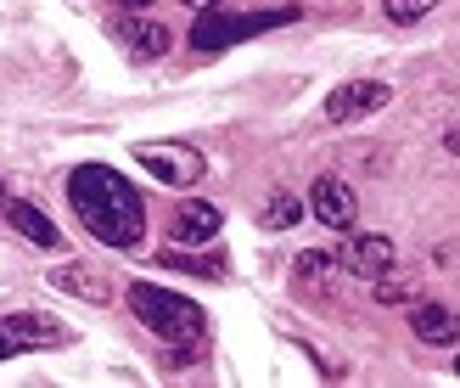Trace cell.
I'll use <instances>...</instances> for the list:
<instances>
[{
	"label": "cell",
	"mask_w": 460,
	"mask_h": 388,
	"mask_svg": "<svg viewBox=\"0 0 460 388\" xmlns=\"http://www.w3.org/2000/svg\"><path fill=\"white\" fill-rule=\"evenodd\" d=\"M67 203H74L79 225L96 242L124 248V254H135V248L146 242V203H141V192H135L119 169L79 164L74 175H67Z\"/></svg>",
	"instance_id": "1"
},
{
	"label": "cell",
	"mask_w": 460,
	"mask_h": 388,
	"mask_svg": "<svg viewBox=\"0 0 460 388\" xmlns=\"http://www.w3.org/2000/svg\"><path fill=\"white\" fill-rule=\"evenodd\" d=\"M124 299H129V310H135V321H141L152 338L174 344V349H197L202 332H208L202 310L186 299V293H169V287H157V282H129Z\"/></svg>",
	"instance_id": "2"
},
{
	"label": "cell",
	"mask_w": 460,
	"mask_h": 388,
	"mask_svg": "<svg viewBox=\"0 0 460 388\" xmlns=\"http://www.w3.org/2000/svg\"><path fill=\"white\" fill-rule=\"evenodd\" d=\"M281 23H297L292 6H270V12H208L191 23V45L197 51H230L242 40H259V34H275Z\"/></svg>",
	"instance_id": "3"
},
{
	"label": "cell",
	"mask_w": 460,
	"mask_h": 388,
	"mask_svg": "<svg viewBox=\"0 0 460 388\" xmlns=\"http://www.w3.org/2000/svg\"><path fill=\"white\" fill-rule=\"evenodd\" d=\"M135 164H141L157 186H180V192L208 175V158L197 147H186V141H141L135 147Z\"/></svg>",
	"instance_id": "4"
},
{
	"label": "cell",
	"mask_w": 460,
	"mask_h": 388,
	"mask_svg": "<svg viewBox=\"0 0 460 388\" xmlns=\"http://www.w3.org/2000/svg\"><path fill=\"white\" fill-rule=\"evenodd\" d=\"M387 102H394V85L387 79H342L320 113H326V124H359L371 113H382Z\"/></svg>",
	"instance_id": "5"
},
{
	"label": "cell",
	"mask_w": 460,
	"mask_h": 388,
	"mask_svg": "<svg viewBox=\"0 0 460 388\" xmlns=\"http://www.w3.org/2000/svg\"><path fill=\"white\" fill-rule=\"evenodd\" d=\"M309 214L326 225V231H354L359 197H354V186H349L342 175H320L314 186H309Z\"/></svg>",
	"instance_id": "6"
},
{
	"label": "cell",
	"mask_w": 460,
	"mask_h": 388,
	"mask_svg": "<svg viewBox=\"0 0 460 388\" xmlns=\"http://www.w3.org/2000/svg\"><path fill=\"white\" fill-rule=\"evenodd\" d=\"M107 29H112V40H119L135 62H152V57H164V51H169V29H164V23H152V17L129 12V6L112 12V17H107Z\"/></svg>",
	"instance_id": "7"
},
{
	"label": "cell",
	"mask_w": 460,
	"mask_h": 388,
	"mask_svg": "<svg viewBox=\"0 0 460 388\" xmlns=\"http://www.w3.org/2000/svg\"><path fill=\"white\" fill-rule=\"evenodd\" d=\"M332 254H337V270H349L359 282H376V276L394 270V237L365 231V237H349L342 248H332Z\"/></svg>",
	"instance_id": "8"
},
{
	"label": "cell",
	"mask_w": 460,
	"mask_h": 388,
	"mask_svg": "<svg viewBox=\"0 0 460 388\" xmlns=\"http://www.w3.org/2000/svg\"><path fill=\"white\" fill-rule=\"evenodd\" d=\"M0 338H6V355H22V349H62L74 332L51 315H0Z\"/></svg>",
	"instance_id": "9"
},
{
	"label": "cell",
	"mask_w": 460,
	"mask_h": 388,
	"mask_svg": "<svg viewBox=\"0 0 460 388\" xmlns=\"http://www.w3.org/2000/svg\"><path fill=\"white\" fill-rule=\"evenodd\" d=\"M219 225H225V214L214 203H180L169 220V237H174V248H197V242H214Z\"/></svg>",
	"instance_id": "10"
},
{
	"label": "cell",
	"mask_w": 460,
	"mask_h": 388,
	"mask_svg": "<svg viewBox=\"0 0 460 388\" xmlns=\"http://www.w3.org/2000/svg\"><path fill=\"white\" fill-rule=\"evenodd\" d=\"M410 332L427 349H455L460 344V315L449 304H410Z\"/></svg>",
	"instance_id": "11"
},
{
	"label": "cell",
	"mask_w": 460,
	"mask_h": 388,
	"mask_svg": "<svg viewBox=\"0 0 460 388\" xmlns=\"http://www.w3.org/2000/svg\"><path fill=\"white\" fill-rule=\"evenodd\" d=\"M6 220H12V231H17V237H29L34 248H62L57 220L45 214L40 203H29V197H12V203H6Z\"/></svg>",
	"instance_id": "12"
},
{
	"label": "cell",
	"mask_w": 460,
	"mask_h": 388,
	"mask_svg": "<svg viewBox=\"0 0 460 388\" xmlns=\"http://www.w3.org/2000/svg\"><path fill=\"white\" fill-rule=\"evenodd\" d=\"M51 287L57 293H74V299H84V304H107L112 299V287L102 282V270H90V265H57L51 270Z\"/></svg>",
	"instance_id": "13"
},
{
	"label": "cell",
	"mask_w": 460,
	"mask_h": 388,
	"mask_svg": "<svg viewBox=\"0 0 460 388\" xmlns=\"http://www.w3.org/2000/svg\"><path fill=\"white\" fill-rule=\"evenodd\" d=\"M292 276H297V287H304V293H320V287L337 276V254H332V248H309V254L292 265Z\"/></svg>",
	"instance_id": "14"
},
{
	"label": "cell",
	"mask_w": 460,
	"mask_h": 388,
	"mask_svg": "<svg viewBox=\"0 0 460 388\" xmlns=\"http://www.w3.org/2000/svg\"><path fill=\"white\" fill-rule=\"evenodd\" d=\"M297 220H304V203H297L292 192H270L259 203V225H264V231H292Z\"/></svg>",
	"instance_id": "15"
},
{
	"label": "cell",
	"mask_w": 460,
	"mask_h": 388,
	"mask_svg": "<svg viewBox=\"0 0 460 388\" xmlns=\"http://www.w3.org/2000/svg\"><path fill=\"white\" fill-rule=\"evenodd\" d=\"M164 265H169V270H186V276H208V282H225V276H230V265H225L219 254H180V248H169Z\"/></svg>",
	"instance_id": "16"
},
{
	"label": "cell",
	"mask_w": 460,
	"mask_h": 388,
	"mask_svg": "<svg viewBox=\"0 0 460 388\" xmlns=\"http://www.w3.org/2000/svg\"><path fill=\"white\" fill-rule=\"evenodd\" d=\"M432 6V0H382V12L394 23H421V12Z\"/></svg>",
	"instance_id": "17"
},
{
	"label": "cell",
	"mask_w": 460,
	"mask_h": 388,
	"mask_svg": "<svg viewBox=\"0 0 460 388\" xmlns=\"http://www.w3.org/2000/svg\"><path fill=\"white\" fill-rule=\"evenodd\" d=\"M376 299H382V304H404V299H410V287H404V282H382V276H376Z\"/></svg>",
	"instance_id": "18"
},
{
	"label": "cell",
	"mask_w": 460,
	"mask_h": 388,
	"mask_svg": "<svg viewBox=\"0 0 460 388\" xmlns=\"http://www.w3.org/2000/svg\"><path fill=\"white\" fill-rule=\"evenodd\" d=\"M444 147H449V152L460 158V130H449V135H444Z\"/></svg>",
	"instance_id": "19"
},
{
	"label": "cell",
	"mask_w": 460,
	"mask_h": 388,
	"mask_svg": "<svg viewBox=\"0 0 460 388\" xmlns=\"http://www.w3.org/2000/svg\"><path fill=\"white\" fill-rule=\"evenodd\" d=\"M119 6H129V12H152V0H119Z\"/></svg>",
	"instance_id": "20"
},
{
	"label": "cell",
	"mask_w": 460,
	"mask_h": 388,
	"mask_svg": "<svg viewBox=\"0 0 460 388\" xmlns=\"http://www.w3.org/2000/svg\"><path fill=\"white\" fill-rule=\"evenodd\" d=\"M186 6H197V12H202V6H219V0H186Z\"/></svg>",
	"instance_id": "21"
},
{
	"label": "cell",
	"mask_w": 460,
	"mask_h": 388,
	"mask_svg": "<svg viewBox=\"0 0 460 388\" xmlns=\"http://www.w3.org/2000/svg\"><path fill=\"white\" fill-rule=\"evenodd\" d=\"M455 377H460V355H455Z\"/></svg>",
	"instance_id": "22"
},
{
	"label": "cell",
	"mask_w": 460,
	"mask_h": 388,
	"mask_svg": "<svg viewBox=\"0 0 460 388\" xmlns=\"http://www.w3.org/2000/svg\"><path fill=\"white\" fill-rule=\"evenodd\" d=\"M0 203H6V192H0Z\"/></svg>",
	"instance_id": "23"
}]
</instances>
